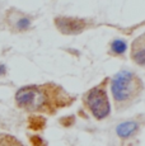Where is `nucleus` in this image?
Here are the masks:
<instances>
[{
    "mask_svg": "<svg viewBox=\"0 0 145 146\" xmlns=\"http://www.w3.org/2000/svg\"><path fill=\"white\" fill-rule=\"evenodd\" d=\"M18 108L29 113L55 114L60 109L69 107L74 102V97L69 94L63 86L55 83L40 85L22 86L14 95Z\"/></svg>",
    "mask_w": 145,
    "mask_h": 146,
    "instance_id": "1",
    "label": "nucleus"
},
{
    "mask_svg": "<svg viewBox=\"0 0 145 146\" xmlns=\"http://www.w3.org/2000/svg\"><path fill=\"white\" fill-rule=\"evenodd\" d=\"M144 90V84L136 74L127 70L117 72L111 80V92L117 109H125L138 100Z\"/></svg>",
    "mask_w": 145,
    "mask_h": 146,
    "instance_id": "2",
    "label": "nucleus"
},
{
    "mask_svg": "<svg viewBox=\"0 0 145 146\" xmlns=\"http://www.w3.org/2000/svg\"><path fill=\"white\" fill-rule=\"evenodd\" d=\"M106 83L107 79L88 90V93L84 95V104L96 119H104L111 111L108 95L106 92Z\"/></svg>",
    "mask_w": 145,
    "mask_h": 146,
    "instance_id": "3",
    "label": "nucleus"
},
{
    "mask_svg": "<svg viewBox=\"0 0 145 146\" xmlns=\"http://www.w3.org/2000/svg\"><path fill=\"white\" fill-rule=\"evenodd\" d=\"M7 22L12 31H14V32H24V31L29 29L32 19L24 13L12 9L7 13Z\"/></svg>",
    "mask_w": 145,
    "mask_h": 146,
    "instance_id": "4",
    "label": "nucleus"
},
{
    "mask_svg": "<svg viewBox=\"0 0 145 146\" xmlns=\"http://www.w3.org/2000/svg\"><path fill=\"white\" fill-rule=\"evenodd\" d=\"M55 24L59 28V31L66 35H75L80 33L85 28L87 23L83 19L78 18H66V17H59L55 19Z\"/></svg>",
    "mask_w": 145,
    "mask_h": 146,
    "instance_id": "5",
    "label": "nucleus"
},
{
    "mask_svg": "<svg viewBox=\"0 0 145 146\" xmlns=\"http://www.w3.org/2000/svg\"><path fill=\"white\" fill-rule=\"evenodd\" d=\"M131 60L138 66L145 67V33L135 38L131 44Z\"/></svg>",
    "mask_w": 145,
    "mask_h": 146,
    "instance_id": "6",
    "label": "nucleus"
},
{
    "mask_svg": "<svg viewBox=\"0 0 145 146\" xmlns=\"http://www.w3.org/2000/svg\"><path fill=\"white\" fill-rule=\"evenodd\" d=\"M138 130H139L138 123L134 122V121H129V122H124L117 126L116 132L121 139H127V137L132 136Z\"/></svg>",
    "mask_w": 145,
    "mask_h": 146,
    "instance_id": "7",
    "label": "nucleus"
},
{
    "mask_svg": "<svg viewBox=\"0 0 145 146\" xmlns=\"http://www.w3.org/2000/svg\"><path fill=\"white\" fill-rule=\"evenodd\" d=\"M0 146H26L9 133L0 132Z\"/></svg>",
    "mask_w": 145,
    "mask_h": 146,
    "instance_id": "8",
    "label": "nucleus"
},
{
    "mask_svg": "<svg viewBox=\"0 0 145 146\" xmlns=\"http://www.w3.org/2000/svg\"><path fill=\"white\" fill-rule=\"evenodd\" d=\"M110 50H111V52H112L113 55H122V53L126 52L127 43H126V41L118 38V40H115L112 43H111Z\"/></svg>",
    "mask_w": 145,
    "mask_h": 146,
    "instance_id": "9",
    "label": "nucleus"
},
{
    "mask_svg": "<svg viewBox=\"0 0 145 146\" xmlns=\"http://www.w3.org/2000/svg\"><path fill=\"white\" fill-rule=\"evenodd\" d=\"M7 72V67L4 65H0V75H4Z\"/></svg>",
    "mask_w": 145,
    "mask_h": 146,
    "instance_id": "10",
    "label": "nucleus"
}]
</instances>
